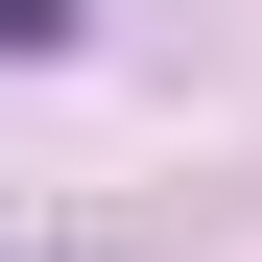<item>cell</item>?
<instances>
[{
	"label": "cell",
	"mask_w": 262,
	"mask_h": 262,
	"mask_svg": "<svg viewBox=\"0 0 262 262\" xmlns=\"http://www.w3.org/2000/svg\"><path fill=\"white\" fill-rule=\"evenodd\" d=\"M72 24H96V0H0V48H72Z\"/></svg>",
	"instance_id": "cell-1"
}]
</instances>
